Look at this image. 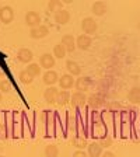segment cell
<instances>
[{
  "instance_id": "obj_13",
  "label": "cell",
  "mask_w": 140,
  "mask_h": 157,
  "mask_svg": "<svg viewBox=\"0 0 140 157\" xmlns=\"http://www.w3.org/2000/svg\"><path fill=\"white\" fill-rule=\"evenodd\" d=\"M17 58H18V60L21 63H31L34 55L28 48H21V49H18V52H17Z\"/></svg>"
},
{
  "instance_id": "obj_20",
  "label": "cell",
  "mask_w": 140,
  "mask_h": 157,
  "mask_svg": "<svg viewBox=\"0 0 140 157\" xmlns=\"http://www.w3.org/2000/svg\"><path fill=\"white\" fill-rule=\"evenodd\" d=\"M70 93L69 91H66V90H62V91H59L58 93V98H56V104L58 105H66L69 101H70Z\"/></svg>"
},
{
  "instance_id": "obj_6",
  "label": "cell",
  "mask_w": 140,
  "mask_h": 157,
  "mask_svg": "<svg viewBox=\"0 0 140 157\" xmlns=\"http://www.w3.org/2000/svg\"><path fill=\"white\" fill-rule=\"evenodd\" d=\"M55 56L52 55V53H44V55H41V58H39V66L42 69H46V70H49V69H52L53 66H55Z\"/></svg>"
},
{
  "instance_id": "obj_19",
  "label": "cell",
  "mask_w": 140,
  "mask_h": 157,
  "mask_svg": "<svg viewBox=\"0 0 140 157\" xmlns=\"http://www.w3.org/2000/svg\"><path fill=\"white\" fill-rule=\"evenodd\" d=\"M127 100L133 104H140V87L131 88V91L127 93Z\"/></svg>"
},
{
  "instance_id": "obj_3",
  "label": "cell",
  "mask_w": 140,
  "mask_h": 157,
  "mask_svg": "<svg viewBox=\"0 0 140 157\" xmlns=\"http://www.w3.org/2000/svg\"><path fill=\"white\" fill-rule=\"evenodd\" d=\"M70 102L74 108H83L85 104H87V97H85L84 93L80 91H74L70 97Z\"/></svg>"
},
{
  "instance_id": "obj_33",
  "label": "cell",
  "mask_w": 140,
  "mask_h": 157,
  "mask_svg": "<svg viewBox=\"0 0 140 157\" xmlns=\"http://www.w3.org/2000/svg\"><path fill=\"white\" fill-rule=\"evenodd\" d=\"M139 29H140V23H139Z\"/></svg>"
},
{
  "instance_id": "obj_34",
  "label": "cell",
  "mask_w": 140,
  "mask_h": 157,
  "mask_svg": "<svg viewBox=\"0 0 140 157\" xmlns=\"http://www.w3.org/2000/svg\"><path fill=\"white\" fill-rule=\"evenodd\" d=\"M0 157H3V156H2V154H0Z\"/></svg>"
},
{
  "instance_id": "obj_11",
  "label": "cell",
  "mask_w": 140,
  "mask_h": 157,
  "mask_svg": "<svg viewBox=\"0 0 140 157\" xmlns=\"http://www.w3.org/2000/svg\"><path fill=\"white\" fill-rule=\"evenodd\" d=\"M88 157H101L102 156V146L98 142H93L87 146Z\"/></svg>"
},
{
  "instance_id": "obj_28",
  "label": "cell",
  "mask_w": 140,
  "mask_h": 157,
  "mask_svg": "<svg viewBox=\"0 0 140 157\" xmlns=\"http://www.w3.org/2000/svg\"><path fill=\"white\" fill-rule=\"evenodd\" d=\"M100 144H101L102 147L111 146V144H112V139H111L109 136H102V137H101V143H100Z\"/></svg>"
},
{
  "instance_id": "obj_12",
  "label": "cell",
  "mask_w": 140,
  "mask_h": 157,
  "mask_svg": "<svg viewBox=\"0 0 140 157\" xmlns=\"http://www.w3.org/2000/svg\"><path fill=\"white\" fill-rule=\"evenodd\" d=\"M58 93L59 90L56 87H48L44 91V98H45V101L49 102V104H56V98H58Z\"/></svg>"
},
{
  "instance_id": "obj_4",
  "label": "cell",
  "mask_w": 140,
  "mask_h": 157,
  "mask_svg": "<svg viewBox=\"0 0 140 157\" xmlns=\"http://www.w3.org/2000/svg\"><path fill=\"white\" fill-rule=\"evenodd\" d=\"M104 102H105V98H104V95H102L101 93H94V94H91L90 97L87 98L88 107L93 108V109H95V108L104 105Z\"/></svg>"
},
{
  "instance_id": "obj_15",
  "label": "cell",
  "mask_w": 140,
  "mask_h": 157,
  "mask_svg": "<svg viewBox=\"0 0 140 157\" xmlns=\"http://www.w3.org/2000/svg\"><path fill=\"white\" fill-rule=\"evenodd\" d=\"M62 45L66 48V51L67 52H74L76 49V39L73 38V35H70V34H67V35H63L62 38Z\"/></svg>"
},
{
  "instance_id": "obj_10",
  "label": "cell",
  "mask_w": 140,
  "mask_h": 157,
  "mask_svg": "<svg viewBox=\"0 0 140 157\" xmlns=\"http://www.w3.org/2000/svg\"><path fill=\"white\" fill-rule=\"evenodd\" d=\"M74 78H73L72 75H63L60 76V78H59V87L62 88V90H70L72 87H74Z\"/></svg>"
},
{
  "instance_id": "obj_22",
  "label": "cell",
  "mask_w": 140,
  "mask_h": 157,
  "mask_svg": "<svg viewBox=\"0 0 140 157\" xmlns=\"http://www.w3.org/2000/svg\"><path fill=\"white\" fill-rule=\"evenodd\" d=\"M48 10L51 13H58L60 10H63V3L62 2H59V0H52V2H49L48 4Z\"/></svg>"
},
{
  "instance_id": "obj_14",
  "label": "cell",
  "mask_w": 140,
  "mask_h": 157,
  "mask_svg": "<svg viewBox=\"0 0 140 157\" xmlns=\"http://www.w3.org/2000/svg\"><path fill=\"white\" fill-rule=\"evenodd\" d=\"M42 78H44V83H45L46 86H49V87H52L55 83L59 82V76L55 70H46V72L44 73Z\"/></svg>"
},
{
  "instance_id": "obj_29",
  "label": "cell",
  "mask_w": 140,
  "mask_h": 157,
  "mask_svg": "<svg viewBox=\"0 0 140 157\" xmlns=\"http://www.w3.org/2000/svg\"><path fill=\"white\" fill-rule=\"evenodd\" d=\"M73 157H88V154L84 150H76L73 153Z\"/></svg>"
},
{
  "instance_id": "obj_25",
  "label": "cell",
  "mask_w": 140,
  "mask_h": 157,
  "mask_svg": "<svg viewBox=\"0 0 140 157\" xmlns=\"http://www.w3.org/2000/svg\"><path fill=\"white\" fill-rule=\"evenodd\" d=\"M18 77H20V80H21V83H23V84H31V83L34 82V77L29 75L27 70H23V72H20Z\"/></svg>"
},
{
  "instance_id": "obj_16",
  "label": "cell",
  "mask_w": 140,
  "mask_h": 157,
  "mask_svg": "<svg viewBox=\"0 0 140 157\" xmlns=\"http://www.w3.org/2000/svg\"><path fill=\"white\" fill-rule=\"evenodd\" d=\"M55 21L58 24L65 25V24H67L70 21V13H69L67 10H60V11H58L55 14Z\"/></svg>"
},
{
  "instance_id": "obj_23",
  "label": "cell",
  "mask_w": 140,
  "mask_h": 157,
  "mask_svg": "<svg viewBox=\"0 0 140 157\" xmlns=\"http://www.w3.org/2000/svg\"><path fill=\"white\" fill-rule=\"evenodd\" d=\"M25 70H27V72H28L31 76H32L34 78L38 77V76L41 75V66L36 65V63H29L28 67H27Z\"/></svg>"
},
{
  "instance_id": "obj_17",
  "label": "cell",
  "mask_w": 140,
  "mask_h": 157,
  "mask_svg": "<svg viewBox=\"0 0 140 157\" xmlns=\"http://www.w3.org/2000/svg\"><path fill=\"white\" fill-rule=\"evenodd\" d=\"M66 69L69 70V75L72 76H80V73H81L80 65L77 62H74V60H67L66 62Z\"/></svg>"
},
{
  "instance_id": "obj_32",
  "label": "cell",
  "mask_w": 140,
  "mask_h": 157,
  "mask_svg": "<svg viewBox=\"0 0 140 157\" xmlns=\"http://www.w3.org/2000/svg\"><path fill=\"white\" fill-rule=\"evenodd\" d=\"M2 9H3V6H2V4H0V10H2Z\"/></svg>"
},
{
  "instance_id": "obj_5",
  "label": "cell",
  "mask_w": 140,
  "mask_h": 157,
  "mask_svg": "<svg viewBox=\"0 0 140 157\" xmlns=\"http://www.w3.org/2000/svg\"><path fill=\"white\" fill-rule=\"evenodd\" d=\"M14 20V10L10 6H3V9L0 10V23L10 24Z\"/></svg>"
},
{
  "instance_id": "obj_31",
  "label": "cell",
  "mask_w": 140,
  "mask_h": 157,
  "mask_svg": "<svg viewBox=\"0 0 140 157\" xmlns=\"http://www.w3.org/2000/svg\"><path fill=\"white\" fill-rule=\"evenodd\" d=\"M0 101H2V91H0Z\"/></svg>"
},
{
  "instance_id": "obj_27",
  "label": "cell",
  "mask_w": 140,
  "mask_h": 157,
  "mask_svg": "<svg viewBox=\"0 0 140 157\" xmlns=\"http://www.w3.org/2000/svg\"><path fill=\"white\" fill-rule=\"evenodd\" d=\"M0 91H3V93L10 91V83L7 82V80H2V82H0Z\"/></svg>"
},
{
  "instance_id": "obj_21",
  "label": "cell",
  "mask_w": 140,
  "mask_h": 157,
  "mask_svg": "<svg viewBox=\"0 0 140 157\" xmlns=\"http://www.w3.org/2000/svg\"><path fill=\"white\" fill-rule=\"evenodd\" d=\"M66 53H67V51H66V48L62 45V44H58V45L53 46V56L59 59H63L66 56Z\"/></svg>"
},
{
  "instance_id": "obj_24",
  "label": "cell",
  "mask_w": 140,
  "mask_h": 157,
  "mask_svg": "<svg viewBox=\"0 0 140 157\" xmlns=\"http://www.w3.org/2000/svg\"><path fill=\"white\" fill-rule=\"evenodd\" d=\"M45 156L46 157H58L59 156V149L55 144H48L45 147Z\"/></svg>"
},
{
  "instance_id": "obj_9",
  "label": "cell",
  "mask_w": 140,
  "mask_h": 157,
  "mask_svg": "<svg viewBox=\"0 0 140 157\" xmlns=\"http://www.w3.org/2000/svg\"><path fill=\"white\" fill-rule=\"evenodd\" d=\"M91 42H93V39L91 36H88V35H78L77 38H76V48L78 49H81V51H87L90 46H91Z\"/></svg>"
},
{
  "instance_id": "obj_2",
  "label": "cell",
  "mask_w": 140,
  "mask_h": 157,
  "mask_svg": "<svg viewBox=\"0 0 140 157\" xmlns=\"http://www.w3.org/2000/svg\"><path fill=\"white\" fill-rule=\"evenodd\" d=\"M93 84H94V83H93V80L90 77H87V76H81V77H78L77 80L74 82L76 90H77V91H80V93L87 91V90L91 87Z\"/></svg>"
},
{
  "instance_id": "obj_7",
  "label": "cell",
  "mask_w": 140,
  "mask_h": 157,
  "mask_svg": "<svg viewBox=\"0 0 140 157\" xmlns=\"http://www.w3.org/2000/svg\"><path fill=\"white\" fill-rule=\"evenodd\" d=\"M25 24L29 28H35L41 25V17L36 11H28L25 14Z\"/></svg>"
},
{
  "instance_id": "obj_18",
  "label": "cell",
  "mask_w": 140,
  "mask_h": 157,
  "mask_svg": "<svg viewBox=\"0 0 140 157\" xmlns=\"http://www.w3.org/2000/svg\"><path fill=\"white\" fill-rule=\"evenodd\" d=\"M91 11L95 16H104L107 13V4L104 2H95L91 7Z\"/></svg>"
},
{
  "instance_id": "obj_26",
  "label": "cell",
  "mask_w": 140,
  "mask_h": 157,
  "mask_svg": "<svg viewBox=\"0 0 140 157\" xmlns=\"http://www.w3.org/2000/svg\"><path fill=\"white\" fill-rule=\"evenodd\" d=\"M73 144H74L76 147H78V150H83L84 147L88 146L87 140H85L84 137H74V139H73Z\"/></svg>"
},
{
  "instance_id": "obj_1",
  "label": "cell",
  "mask_w": 140,
  "mask_h": 157,
  "mask_svg": "<svg viewBox=\"0 0 140 157\" xmlns=\"http://www.w3.org/2000/svg\"><path fill=\"white\" fill-rule=\"evenodd\" d=\"M98 25L97 23H95V20L93 18V17H85V18H83L81 21V29L84 31L85 35H93V34L97 31Z\"/></svg>"
},
{
  "instance_id": "obj_30",
  "label": "cell",
  "mask_w": 140,
  "mask_h": 157,
  "mask_svg": "<svg viewBox=\"0 0 140 157\" xmlns=\"http://www.w3.org/2000/svg\"><path fill=\"white\" fill-rule=\"evenodd\" d=\"M101 157H116L112 151H104V154H102Z\"/></svg>"
},
{
  "instance_id": "obj_8",
  "label": "cell",
  "mask_w": 140,
  "mask_h": 157,
  "mask_svg": "<svg viewBox=\"0 0 140 157\" xmlns=\"http://www.w3.org/2000/svg\"><path fill=\"white\" fill-rule=\"evenodd\" d=\"M48 34H49L48 27L42 25V24H41L39 27H35V28L29 29V35H31L32 39H42V38H45Z\"/></svg>"
}]
</instances>
